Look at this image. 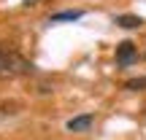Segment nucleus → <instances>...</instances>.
I'll list each match as a JSON object with an SVG mask.
<instances>
[{"instance_id": "1", "label": "nucleus", "mask_w": 146, "mask_h": 140, "mask_svg": "<svg viewBox=\"0 0 146 140\" xmlns=\"http://www.w3.org/2000/svg\"><path fill=\"white\" fill-rule=\"evenodd\" d=\"M33 70V62H27L25 57L14 51H5L0 49V78H14V76H25Z\"/></svg>"}, {"instance_id": "2", "label": "nucleus", "mask_w": 146, "mask_h": 140, "mask_svg": "<svg viewBox=\"0 0 146 140\" xmlns=\"http://www.w3.org/2000/svg\"><path fill=\"white\" fill-rule=\"evenodd\" d=\"M133 62H138V49L133 41H122L116 46V65L119 68H130Z\"/></svg>"}, {"instance_id": "3", "label": "nucleus", "mask_w": 146, "mask_h": 140, "mask_svg": "<svg viewBox=\"0 0 146 140\" xmlns=\"http://www.w3.org/2000/svg\"><path fill=\"white\" fill-rule=\"evenodd\" d=\"M114 24L116 27H125V30H138V27H143V16L122 14V16H114Z\"/></svg>"}, {"instance_id": "4", "label": "nucleus", "mask_w": 146, "mask_h": 140, "mask_svg": "<svg viewBox=\"0 0 146 140\" xmlns=\"http://www.w3.org/2000/svg\"><path fill=\"white\" fill-rule=\"evenodd\" d=\"M92 121H95V116H92V113L76 116V119H70V121H68V129H70V132H87L89 127H92Z\"/></svg>"}, {"instance_id": "5", "label": "nucleus", "mask_w": 146, "mask_h": 140, "mask_svg": "<svg viewBox=\"0 0 146 140\" xmlns=\"http://www.w3.org/2000/svg\"><path fill=\"white\" fill-rule=\"evenodd\" d=\"M84 16V11H60V14H52L49 22H78Z\"/></svg>"}, {"instance_id": "6", "label": "nucleus", "mask_w": 146, "mask_h": 140, "mask_svg": "<svg viewBox=\"0 0 146 140\" xmlns=\"http://www.w3.org/2000/svg\"><path fill=\"white\" fill-rule=\"evenodd\" d=\"M125 89H127V92H143V89H146V76H138V78L125 81Z\"/></svg>"}, {"instance_id": "7", "label": "nucleus", "mask_w": 146, "mask_h": 140, "mask_svg": "<svg viewBox=\"0 0 146 140\" xmlns=\"http://www.w3.org/2000/svg\"><path fill=\"white\" fill-rule=\"evenodd\" d=\"M35 3H38V0H25L22 5H25V8H30V5H35Z\"/></svg>"}, {"instance_id": "8", "label": "nucleus", "mask_w": 146, "mask_h": 140, "mask_svg": "<svg viewBox=\"0 0 146 140\" xmlns=\"http://www.w3.org/2000/svg\"><path fill=\"white\" fill-rule=\"evenodd\" d=\"M143 113H146V105H143Z\"/></svg>"}]
</instances>
